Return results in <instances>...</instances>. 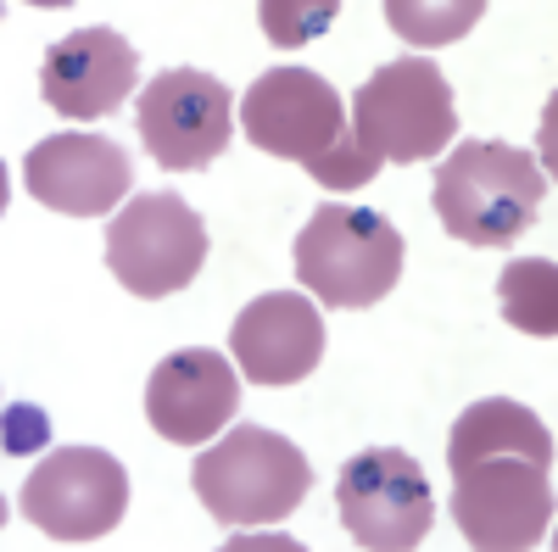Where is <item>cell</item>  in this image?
<instances>
[{"instance_id": "9a60e30c", "label": "cell", "mask_w": 558, "mask_h": 552, "mask_svg": "<svg viewBox=\"0 0 558 552\" xmlns=\"http://www.w3.org/2000/svg\"><path fill=\"white\" fill-rule=\"evenodd\" d=\"M502 318L525 335L553 341L558 335V268L547 257H514L497 280Z\"/></svg>"}, {"instance_id": "30bf717a", "label": "cell", "mask_w": 558, "mask_h": 552, "mask_svg": "<svg viewBox=\"0 0 558 552\" xmlns=\"http://www.w3.org/2000/svg\"><path fill=\"white\" fill-rule=\"evenodd\" d=\"M241 128L257 151L307 168L347 134V112H341L336 84L324 73L274 68L241 96Z\"/></svg>"}, {"instance_id": "8992f818", "label": "cell", "mask_w": 558, "mask_h": 552, "mask_svg": "<svg viewBox=\"0 0 558 552\" xmlns=\"http://www.w3.org/2000/svg\"><path fill=\"white\" fill-rule=\"evenodd\" d=\"M202 262H207V218L173 191L129 196L123 212L107 223V268L129 296L162 302L191 285Z\"/></svg>"}, {"instance_id": "8fae6325", "label": "cell", "mask_w": 558, "mask_h": 552, "mask_svg": "<svg viewBox=\"0 0 558 552\" xmlns=\"http://www.w3.org/2000/svg\"><path fill=\"white\" fill-rule=\"evenodd\" d=\"M23 184L62 218H101L134 191V157L107 134H51L23 157Z\"/></svg>"}, {"instance_id": "6da1fadb", "label": "cell", "mask_w": 558, "mask_h": 552, "mask_svg": "<svg viewBox=\"0 0 558 552\" xmlns=\"http://www.w3.org/2000/svg\"><path fill=\"white\" fill-rule=\"evenodd\" d=\"M452 519L470 547L525 552L553 525V430L525 402L486 396L447 436Z\"/></svg>"}, {"instance_id": "d6986e66", "label": "cell", "mask_w": 558, "mask_h": 552, "mask_svg": "<svg viewBox=\"0 0 558 552\" xmlns=\"http://www.w3.org/2000/svg\"><path fill=\"white\" fill-rule=\"evenodd\" d=\"M45 413L34 407V402H12L7 407V452H34V446H45Z\"/></svg>"}, {"instance_id": "ba28073f", "label": "cell", "mask_w": 558, "mask_h": 552, "mask_svg": "<svg viewBox=\"0 0 558 552\" xmlns=\"http://www.w3.org/2000/svg\"><path fill=\"white\" fill-rule=\"evenodd\" d=\"M17 508L34 530L57 541H101L123 525L129 508V475L101 446H57L45 452L34 475L17 491Z\"/></svg>"}, {"instance_id": "3957f363", "label": "cell", "mask_w": 558, "mask_h": 552, "mask_svg": "<svg viewBox=\"0 0 558 552\" xmlns=\"http://www.w3.org/2000/svg\"><path fill=\"white\" fill-rule=\"evenodd\" d=\"M191 486L218 525L246 530V525H279L286 514H296L313 486V469L302 446L286 441L279 430L235 425L223 441L202 446Z\"/></svg>"}, {"instance_id": "52a82bcc", "label": "cell", "mask_w": 558, "mask_h": 552, "mask_svg": "<svg viewBox=\"0 0 558 552\" xmlns=\"http://www.w3.org/2000/svg\"><path fill=\"white\" fill-rule=\"evenodd\" d=\"M336 508H341L347 536L375 552H408L436 525L430 475L402 446H368L347 457L336 480Z\"/></svg>"}, {"instance_id": "277c9868", "label": "cell", "mask_w": 558, "mask_h": 552, "mask_svg": "<svg viewBox=\"0 0 558 552\" xmlns=\"http://www.w3.org/2000/svg\"><path fill=\"white\" fill-rule=\"evenodd\" d=\"M402 235L375 207L324 201L296 235V280L324 307H375L402 280Z\"/></svg>"}, {"instance_id": "ffe728a7", "label": "cell", "mask_w": 558, "mask_h": 552, "mask_svg": "<svg viewBox=\"0 0 558 552\" xmlns=\"http://www.w3.org/2000/svg\"><path fill=\"white\" fill-rule=\"evenodd\" d=\"M229 547H246V552H252V547H286V552H296L302 541H291V536H241V530H235V541H229Z\"/></svg>"}, {"instance_id": "4fadbf2b", "label": "cell", "mask_w": 558, "mask_h": 552, "mask_svg": "<svg viewBox=\"0 0 558 552\" xmlns=\"http://www.w3.org/2000/svg\"><path fill=\"white\" fill-rule=\"evenodd\" d=\"M229 346L252 385H302L324 363V318L302 291H268L235 312Z\"/></svg>"}, {"instance_id": "7a4b0ae2", "label": "cell", "mask_w": 558, "mask_h": 552, "mask_svg": "<svg viewBox=\"0 0 558 552\" xmlns=\"http://www.w3.org/2000/svg\"><path fill=\"white\" fill-rule=\"evenodd\" d=\"M436 218L463 246H508L536 223L547 179L531 151L502 140H463L436 162Z\"/></svg>"}, {"instance_id": "5b68a950", "label": "cell", "mask_w": 558, "mask_h": 552, "mask_svg": "<svg viewBox=\"0 0 558 552\" xmlns=\"http://www.w3.org/2000/svg\"><path fill=\"white\" fill-rule=\"evenodd\" d=\"M352 140L380 162H425L458 140L452 84L430 57H397L352 96Z\"/></svg>"}, {"instance_id": "9c48e42d", "label": "cell", "mask_w": 558, "mask_h": 552, "mask_svg": "<svg viewBox=\"0 0 558 552\" xmlns=\"http://www.w3.org/2000/svg\"><path fill=\"white\" fill-rule=\"evenodd\" d=\"M134 123L157 168L196 173L213 168L229 146V134H235V96L202 68H168L146 84Z\"/></svg>"}, {"instance_id": "2e32d148", "label": "cell", "mask_w": 558, "mask_h": 552, "mask_svg": "<svg viewBox=\"0 0 558 552\" xmlns=\"http://www.w3.org/2000/svg\"><path fill=\"white\" fill-rule=\"evenodd\" d=\"M386 23L391 34H402L418 51H436V45H452L458 34H470L486 12V0H436V7H418V0H386Z\"/></svg>"}, {"instance_id": "5bb4252c", "label": "cell", "mask_w": 558, "mask_h": 552, "mask_svg": "<svg viewBox=\"0 0 558 552\" xmlns=\"http://www.w3.org/2000/svg\"><path fill=\"white\" fill-rule=\"evenodd\" d=\"M140 84V57L134 45L118 34V28H73L68 39H57L45 51V68H39V96L45 107H57L62 118H107L118 112Z\"/></svg>"}, {"instance_id": "7c38bea8", "label": "cell", "mask_w": 558, "mask_h": 552, "mask_svg": "<svg viewBox=\"0 0 558 552\" xmlns=\"http://www.w3.org/2000/svg\"><path fill=\"white\" fill-rule=\"evenodd\" d=\"M241 413V380L235 363L213 346H184L168 352L151 368L146 385V419L173 446H207L229 419Z\"/></svg>"}, {"instance_id": "e0dca14e", "label": "cell", "mask_w": 558, "mask_h": 552, "mask_svg": "<svg viewBox=\"0 0 558 552\" xmlns=\"http://www.w3.org/2000/svg\"><path fill=\"white\" fill-rule=\"evenodd\" d=\"M336 12H341V0H263L257 23L279 51H296V45H307V39H318L324 28H330Z\"/></svg>"}, {"instance_id": "ac0fdd59", "label": "cell", "mask_w": 558, "mask_h": 552, "mask_svg": "<svg viewBox=\"0 0 558 552\" xmlns=\"http://www.w3.org/2000/svg\"><path fill=\"white\" fill-rule=\"evenodd\" d=\"M380 168H386V162H380L375 151H363L352 134H341V140L324 151L318 162H307V173L324 184V191H363V184L375 179Z\"/></svg>"}]
</instances>
